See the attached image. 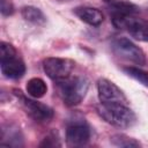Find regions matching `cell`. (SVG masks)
Returning <instances> with one entry per match:
<instances>
[{
	"instance_id": "obj_1",
	"label": "cell",
	"mask_w": 148,
	"mask_h": 148,
	"mask_svg": "<svg viewBox=\"0 0 148 148\" xmlns=\"http://www.w3.org/2000/svg\"><path fill=\"white\" fill-rule=\"evenodd\" d=\"M97 112L106 123L120 128L131 127L136 121L135 113L127 106V104L101 103L97 106Z\"/></svg>"
},
{
	"instance_id": "obj_2",
	"label": "cell",
	"mask_w": 148,
	"mask_h": 148,
	"mask_svg": "<svg viewBox=\"0 0 148 148\" xmlns=\"http://www.w3.org/2000/svg\"><path fill=\"white\" fill-rule=\"evenodd\" d=\"M57 82L59 94L67 106H74L81 103L89 88V81L84 76H69Z\"/></svg>"
},
{
	"instance_id": "obj_3",
	"label": "cell",
	"mask_w": 148,
	"mask_h": 148,
	"mask_svg": "<svg viewBox=\"0 0 148 148\" xmlns=\"http://www.w3.org/2000/svg\"><path fill=\"white\" fill-rule=\"evenodd\" d=\"M112 23L117 29L126 30L135 39L148 42V21L134 15H113Z\"/></svg>"
},
{
	"instance_id": "obj_4",
	"label": "cell",
	"mask_w": 148,
	"mask_h": 148,
	"mask_svg": "<svg viewBox=\"0 0 148 148\" xmlns=\"http://www.w3.org/2000/svg\"><path fill=\"white\" fill-rule=\"evenodd\" d=\"M111 47H112L113 53L124 60L134 62L140 66L146 64V57H145L143 51L125 37L116 38L112 42Z\"/></svg>"
},
{
	"instance_id": "obj_5",
	"label": "cell",
	"mask_w": 148,
	"mask_h": 148,
	"mask_svg": "<svg viewBox=\"0 0 148 148\" xmlns=\"http://www.w3.org/2000/svg\"><path fill=\"white\" fill-rule=\"evenodd\" d=\"M74 66V61L66 58L50 57L43 61V69L45 74L54 81H60L69 77Z\"/></svg>"
},
{
	"instance_id": "obj_6",
	"label": "cell",
	"mask_w": 148,
	"mask_h": 148,
	"mask_svg": "<svg viewBox=\"0 0 148 148\" xmlns=\"http://www.w3.org/2000/svg\"><path fill=\"white\" fill-rule=\"evenodd\" d=\"M98 98L101 103H121L127 104L125 94L110 80L101 79L97 82Z\"/></svg>"
},
{
	"instance_id": "obj_7",
	"label": "cell",
	"mask_w": 148,
	"mask_h": 148,
	"mask_svg": "<svg viewBox=\"0 0 148 148\" xmlns=\"http://www.w3.org/2000/svg\"><path fill=\"white\" fill-rule=\"evenodd\" d=\"M21 99H22V104H23L25 112L34 120L38 123H47L53 118L54 116L53 109L50 108L49 105L34 101V99H29L22 95H21Z\"/></svg>"
},
{
	"instance_id": "obj_8",
	"label": "cell",
	"mask_w": 148,
	"mask_h": 148,
	"mask_svg": "<svg viewBox=\"0 0 148 148\" xmlns=\"http://www.w3.org/2000/svg\"><path fill=\"white\" fill-rule=\"evenodd\" d=\"M90 139V128L84 121H73L67 126L66 141L71 147L84 146Z\"/></svg>"
},
{
	"instance_id": "obj_9",
	"label": "cell",
	"mask_w": 148,
	"mask_h": 148,
	"mask_svg": "<svg viewBox=\"0 0 148 148\" xmlns=\"http://www.w3.org/2000/svg\"><path fill=\"white\" fill-rule=\"evenodd\" d=\"M1 73L8 79H20L25 73V65L24 62L15 57L1 59Z\"/></svg>"
},
{
	"instance_id": "obj_10",
	"label": "cell",
	"mask_w": 148,
	"mask_h": 148,
	"mask_svg": "<svg viewBox=\"0 0 148 148\" xmlns=\"http://www.w3.org/2000/svg\"><path fill=\"white\" fill-rule=\"evenodd\" d=\"M74 13L81 21L94 27L99 25L104 20L103 13L99 9L92 7H77L74 9Z\"/></svg>"
},
{
	"instance_id": "obj_11",
	"label": "cell",
	"mask_w": 148,
	"mask_h": 148,
	"mask_svg": "<svg viewBox=\"0 0 148 148\" xmlns=\"http://www.w3.org/2000/svg\"><path fill=\"white\" fill-rule=\"evenodd\" d=\"M27 92L34 98H40L43 97L46 91H47V86L46 83L39 79V77H32L27 82Z\"/></svg>"
},
{
	"instance_id": "obj_12",
	"label": "cell",
	"mask_w": 148,
	"mask_h": 148,
	"mask_svg": "<svg viewBox=\"0 0 148 148\" xmlns=\"http://www.w3.org/2000/svg\"><path fill=\"white\" fill-rule=\"evenodd\" d=\"M22 16L25 21L32 23V24H37V25H42L46 22V17L43 14V12L36 7L32 6H25L22 8Z\"/></svg>"
},
{
	"instance_id": "obj_13",
	"label": "cell",
	"mask_w": 148,
	"mask_h": 148,
	"mask_svg": "<svg viewBox=\"0 0 148 148\" xmlns=\"http://www.w3.org/2000/svg\"><path fill=\"white\" fill-rule=\"evenodd\" d=\"M110 12L113 15H134L139 12V8L128 2V1H118V2H111Z\"/></svg>"
},
{
	"instance_id": "obj_14",
	"label": "cell",
	"mask_w": 148,
	"mask_h": 148,
	"mask_svg": "<svg viewBox=\"0 0 148 148\" xmlns=\"http://www.w3.org/2000/svg\"><path fill=\"white\" fill-rule=\"evenodd\" d=\"M110 141L112 145L117 147H125V148H131V147H139L140 142L136 141L133 138H130L125 134H114L110 138Z\"/></svg>"
},
{
	"instance_id": "obj_15",
	"label": "cell",
	"mask_w": 148,
	"mask_h": 148,
	"mask_svg": "<svg viewBox=\"0 0 148 148\" xmlns=\"http://www.w3.org/2000/svg\"><path fill=\"white\" fill-rule=\"evenodd\" d=\"M124 72L131 76L132 79L136 80L138 82H140L142 86L148 88V73L138 68V67H133V66H128V67H124Z\"/></svg>"
},
{
	"instance_id": "obj_16",
	"label": "cell",
	"mask_w": 148,
	"mask_h": 148,
	"mask_svg": "<svg viewBox=\"0 0 148 148\" xmlns=\"http://www.w3.org/2000/svg\"><path fill=\"white\" fill-rule=\"evenodd\" d=\"M15 56H16V50L14 49V46L9 43L1 42V44H0V58L7 59V58L15 57Z\"/></svg>"
},
{
	"instance_id": "obj_17",
	"label": "cell",
	"mask_w": 148,
	"mask_h": 148,
	"mask_svg": "<svg viewBox=\"0 0 148 148\" xmlns=\"http://www.w3.org/2000/svg\"><path fill=\"white\" fill-rule=\"evenodd\" d=\"M39 146L40 147H56V146H60V142H58V138H56L54 134H51L46 136Z\"/></svg>"
},
{
	"instance_id": "obj_18",
	"label": "cell",
	"mask_w": 148,
	"mask_h": 148,
	"mask_svg": "<svg viewBox=\"0 0 148 148\" xmlns=\"http://www.w3.org/2000/svg\"><path fill=\"white\" fill-rule=\"evenodd\" d=\"M14 13V7L9 0H1V14L5 16L12 15Z\"/></svg>"
},
{
	"instance_id": "obj_19",
	"label": "cell",
	"mask_w": 148,
	"mask_h": 148,
	"mask_svg": "<svg viewBox=\"0 0 148 148\" xmlns=\"http://www.w3.org/2000/svg\"><path fill=\"white\" fill-rule=\"evenodd\" d=\"M104 1H105V2H113L114 0H104Z\"/></svg>"
}]
</instances>
